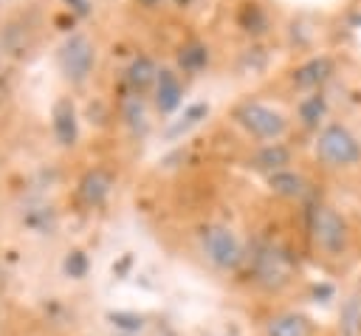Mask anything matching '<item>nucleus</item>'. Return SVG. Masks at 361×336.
Returning a JSON list of instances; mask_svg holds the SVG:
<instances>
[{
  "label": "nucleus",
  "mask_w": 361,
  "mask_h": 336,
  "mask_svg": "<svg viewBox=\"0 0 361 336\" xmlns=\"http://www.w3.org/2000/svg\"><path fill=\"white\" fill-rule=\"evenodd\" d=\"M228 119L234 121V127L245 138H251L259 147L262 144H279L293 130V116L285 107H279L276 102H268V99H257V96L240 99L228 110Z\"/></svg>",
  "instance_id": "obj_1"
},
{
  "label": "nucleus",
  "mask_w": 361,
  "mask_h": 336,
  "mask_svg": "<svg viewBox=\"0 0 361 336\" xmlns=\"http://www.w3.org/2000/svg\"><path fill=\"white\" fill-rule=\"evenodd\" d=\"M54 65L65 85L85 88L99 68V42L85 28H71L54 48Z\"/></svg>",
  "instance_id": "obj_2"
},
{
  "label": "nucleus",
  "mask_w": 361,
  "mask_h": 336,
  "mask_svg": "<svg viewBox=\"0 0 361 336\" xmlns=\"http://www.w3.org/2000/svg\"><path fill=\"white\" fill-rule=\"evenodd\" d=\"M313 158L324 169H355L361 167V133L344 121H327L313 136Z\"/></svg>",
  "instance_id": "obj_3"
},
{
  "label": "nucleus",
  "mask_w": 361,
  "mask_h": 336,
  "mask_svg": "<svg viewBox=\"0 0 361 336\" xmlns=\"http://www.w3.org/2000/svg\"><path fill=\"white\" fill-rule=\"evenodd\" d=\"M307 232H310V243L316 246V251H322L324 257H341L350 246V226L341 217V212L324 200L313 203L307 212Z\"/></svg>",
  "instance_id": "obj_4"
},
{
  "label": "nucleus",
  "mask_w": 361,
  "mask_h": 336,
  "mask_svg": "<svg viewBox=\"0 0 361 336\" xmlns=\"http://www.w3.org/2000/svg\"><path fill=\"white\" fill-rule=\"evenodd\" d=\"M197 243H200V251L203 257L220 268V271H237L243 263H245V248H243V240L237 237L234 229L223 226V223H209L200 229L197 234Z\"/></svg>",
  "instance_id": "obj_5"
},
{
  "label": "nucleus",
  "mask_w": 361,
  "mask_h": 336,
  "mask_svg": "<svg viewBox=\"0 0 361 336\" xmlns=\"http://www.w3.org/2000/svg\"><path fill=\"white\" fill-rule=\"evenodd\" d=\"M251 265H254V277L259 285L271 288V291H279L282 285H288L290 274H293V265H290V257L274 246V243H262L257 246L254 257H251Z\"/></svg>",
  "instance_id": "obj_6"
},
{
  "label": "nucleus",
  "mask_w": 361,
  "mask_h": 336,
  "mask_svg": "<svg viewBox=\"0 0 361 336\" xmlns=\"http://www.w3.org/2000/svg\"><path fill=\"white\" fill-rule=\"evenodd\" d=\"M82 136V119L73 96H56L51 104V138L62 150H73Z\"/></svg>",
  "instance_id": "obj_7"
},
{
  "label": "nucleus",
  "mask_w": 361,
  "mask_h": 336,
  "mask_svg": "<svg viewBox=\"0 0 361 336\" xmlns=\"http://www.w3.org/2000/svg\"><path fill=\"white\" fill-rule=\"evenodd\" d=\"M183 93H186V85H183V73L172 65H161L158 71V79H155V88L149 93V102L155 107L158 116L169 119L180 110L183 104Z\"/></svg>",
  "instance_id": "obj_8"
},
{
  "label": "nucleus",
  "mask_w": 361,
  "mask_h": 336,
  "mask_svg": "<svg viewBox=\"0 0 361 336\" xmlns=\"http://www.w3.org/2000/svg\"><path fill=\"white\" fill-rule=\"evenodd\" d=\"M152 113H155V107H152L149 96L124 93V99L118 104V116H121L124 130L133 138H138V141H144L149 136V130H152Z\"/></svg>",
  "instance_id": "obj_9"
},
{
  "label": "nucleus",
  "mask_w": 361,
  "mask_h": 336,
  "mask_svg": "<svg viewBox=\"0 0 361 336\" xmlns=\"http://www.w3.org/2000/svg\"><path fill=\"white\" fill-rule=\"evenodd\" d=\"M113 184H116V178H113L110 169H104V167H93V169H87V172L79 178L76 198H79L82 206L96 209V206H102V203L110 198Z\"/></svg>",
  "instance_id": "obj_10"
},
{
  "label": "nucleus",
  "mask_w": 361,
  "mask_h": 336,
  "mask_svg": "<svg viewBox=\"0 0 361 336\" xmlns=\"http://www.w3.org/2000/svg\"><path fill=\"white\" fill-rule=\"evenodd\" d=\"M161 65L149 56V54H135L127 65H124V88L127 93H138V96H149L155 88Z\"/></svg>",
  "instance_id": "obj_11"
},
{
  "label": "nucleus",
  "mask_w": 361,
  "mask_h": 336,
  "mask_svg": "<svg viewBox=\"0 0 361 336\" xmlns=\"http://www.w3.org/2000/svg\"><path fill=\"white\" fill-rule=\"evenodd\" d=\"M333 59L330 56H310V59H305L302 65H296L293 71H290V85L296 88V90H302V93H313V90H319L330 76H333Z\"/></svg>",
  "instance_id": "obj_12"
},
{
  "label": "nucleus",
  "mask_w": 361,
  "mask_h": 336,
  "mask_svg": "<svg viewBox=\"0 0 361 336\" xmlns=\"http://www.w3.org/2000/svg\"><path fill=\"white\" fill-rule=\"evenodd\" d=\"M209 65V45H203L200 40H189L178 48V59H175V68L183 73V76H195L200 73L203 68Z\"/></svg>",
  "instance_id": "obj_13"
},
{
  "label": "nucleus",
  "mask_w": 361,
  "mask_h": 336,
  "mask_svg": "<svg viewBox=\"0 0 361 336\" xmlns=\"http://www.w3.org/2000/svg\"><path fill=\"white\" fill-rule=\"evenodd\" d=\"M310 322L302 316V313H276L268 319L265 325V336H310Z\"/></svg>",
  "instance_id": "obj_14"
},
{
  "label": "nucleus",
  "mask_w": 361,
  "mask_h": 336,
  "mask_svg": "<svg viewBox=\"0 0 361 336\" xmlns=\"http://www.w3.org/2000/svg\"><path fill=\"white\" fill-rule=\"evenodd\" d=\"M268 186H271L276 195H282V198H302V195L307 192V178L299 175L296 169L285 167V169L268 175Z\"/></svg>",
  "instance_id": "obj_15"
},
{
  "label": "nucleus",
  "mask_w": 361,
  "mask_h": 336,
  "mask_svg": "<svg viewBox=\"0 0 361 336\" xmlns=\"http://www.w3.org/2000/svg\"><path fill=\"white\" fill-rule=\"evenodd\" d=\"M254 167L262 169V172H268V175L290 167V150H288V144L285 141H279V144H262L257 150V155H254Z\"/></svg>",
  "instance_id": "obj_16"
},
{
  "label": "nucleus",
  "mask_w": 361,
  "mask_h": 336,
  "mask_svg": "<svg viewBox=\"0 0 361 336\" xmlns=\"http://www.w3.org/2000/svg\"><path fill=\"white\" fill-rule=\"evenodd\" d=\"M338 333L341 336H361V288L353 291L338 311Z\"/></svg>",
  "instance_id": "obj_17"
},
{
  "label": "nucleus",
  "mask_w": 361,
  "mask_h": 336,
  "mask_svg": "<svg viewBox=\"0 0 361 336\" xmlns=\"http://www.w3.org/2000/svg\"><path fill=\"white\" fill-rule=\"evenodd\" d=\"M206 113H209V104H192V107H186L178 119H172V124L166 127V138H178L180 133H186L189 127H195L200 119H206Z\"/></svg>",
  "instance_id": "obj_18"
},
{
  "label": "nucleus",
  "mask_w": 361,
  "mask_h": 336,
  "mask_svg": "<svg viewBox=\"0 0 361 336\" xmlns=\"http://www.w3.org/2000/svg\"><path fill=\"white\" fill-rule=\"evenodd\" d=\"M65 274L73 277V280L85 277L87 274V254L85 251H68V257H65Z\"/></svg>",
  "instance_id": "obj_19"
},
{
  "label": "nucleus",
  "mask_w": 361,
  "mask_h": 336,
  "mask_svg": "<svg viewBox=\"0 0 361 336\" xmlns=\"http://www.w3.org/2000/svg\"><path fill=\"white\" fill-rule=\"evenodd\" d=\"M110 319H113V325H118L121 330H130V333L133 330H141V325H144L141 316H135V313H113Z\"/></svg>",
  "instance_id": "obj_20"
},
{
  "label": "nucleus",
  "mask_w": 361,
  "mask_h": 336,
  "mask_svg": "<svg viewBox=\"0 0 361 336\" xmlns=\"http://www.w3.org/2000/svg\"><path fill=\"white\" fill-rule=\"evenodd\" d=\"M65 3V8L71 11V14H76V17H87L90 11H93V0H62Z\"/></svg>",
  "instance_id": "obj_21"
},
{
  "label": "nucleus",
  "mask_w": 361,
  "mask_h": 336,
  "mask_svg": "<svg viewBox=\"0 0 361 336\" xmlns=\"http://www.w3.org/2000/svg\"><path fill=\"white\" fill-rule=\"evenodd\" d=\"M138 8H144V11H161V8H166V6H172V0H133Z\"/></svg>",
  "instance_id": "obj_22"
},
{
  "label": "nucleus",
  "mask_w": 361,
  "mask_h": 336,
  "mask_svg": "<svg viewBox=\"0 0 361 336\" xmlns=\"http://www.w3.org/2000/svg\"><path fill=\"white\" fill-rule=\"evenodd\" d=\"M195 3H197V0H172V6H175V8H180V11H186V8H192Z\"/></svg>",
  "instance_id": "obj_23"
},
{
  "label": "nucleus",
  "mask_w": 361,
  "mask_h": 336,
  "mask_svg": "<svg viewBox=\"0 0 361 336\" xmlns=\"http://www.w3.org/2000/svg\"><path fill=\"white\" fill-rule=\"evenodd\" d=\"M3 76H6V59H3V54H0V82H3Z\"/></svg>",
  "instance_id": "obj_24"
},
{
  "label": "nucleus",
  "mask_w": 361,
  "mask_h": 336,
  "mask_svg": "<svg viewBox=\"0 0 361 336\" xmlns=\"http://www.w3.org/2000/svg\"><path fill=\"white\" fill-rule=\"evenodd\" d=\"M6 6H8V3H6V0H0V20H3V11H6Z\"/></svg>",
  "instance_id": "obj_25"
},
{
  "label": "nucleus",
  "mask_w": 361,
  "mask_h": 336,
  "mask_svg": "<svg viewBox=\"0 0 361 336\" xmlns=\"http://www.w3.org/2000/svg\"><path fill=\"white\" fill-rule=\"evenodd\" d=\"M6 3H20V0H6Z\"/></svg>",
  "instance_id": "obj_26"
}]
</instances>
